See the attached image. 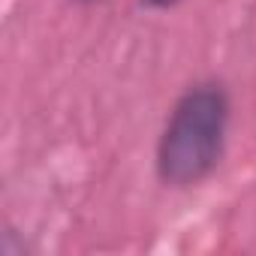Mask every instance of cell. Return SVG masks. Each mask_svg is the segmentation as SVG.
I'll use <instances>...</instances> for the list:
<instances>
[{
	"label": "cell",
	"mask_w": 256,
	"mask_h": 256,
	"mask_svg": "<svg viewBox=\"0 0 256 256\" xmlns=\"http://www.w3.org/2000/svg\"><path fill=\"white\" fill-rule=\"evenodd\" d=\"M226 118V94L214 84L193 88L178 100L157 151V169L166 184H199L217 166L223 154Z\"/></svg>",
	"instance_id": "6da1fadb"
},
{
	"label": "cell",
	"mask_w": 256,
	"mask_h": 256,
	"mask_svg": "<svg viewBox=\"0 0 256 256\" xmlns=\"http://www.w3.org/2000/svg\"><path fill=\"white\" fill-rule=\"evenodd\" d=\"M148 6H157V10H163V6H172V4H178V0H145Z\"/></svg>",
	"instance_id": "7a4b0ae2"
}]
</instances>
